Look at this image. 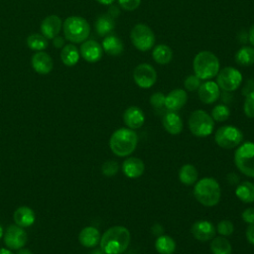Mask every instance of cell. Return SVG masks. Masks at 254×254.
I'll use <instances>...</instances> for the list:
<instances>
[{"label": "cell", "instance_id": "obj_36", "mask_svg": "<svg viewBox=\"0 0 254 254\" xmlns=\"http://www.w3.org/2000/svg\"><path fill=\"white\" fill-rule=\"evenodd\" d=\"M118 170H119V165L116 161H113V160L104 162L101 167L102 174L106 177H112V176L116 175Z\"/></svg>", "mask_w": 254, "mask_h": 254}, {"label": "cell", "instance_id": "obj_46", "mask_svg": "<svg viewBox=\"0 0 254 254\" xmlns=\"http://www.w3.org/2000/svg\"><path fill=\"white\" fill-rule=\"evenodd\" d=\"M109 16H111L112 18H114V17H117L118 15H119V10H118V8L116 7V6H112L110 9H109V11H108V13H107Z\"/></svg>", "mask_w": 254, "mask_h": 254}, {"label": "cell", "instance_id": "obj_1", "mask_svg": "<svg viewBox=\"0 0 254 254\" xmlns=\"http://www.w3.org/2000/svg\"><path fill=\"white\" fill-rule=\"evenodd\" d=\"M131 241L130 231L121 225L108 228L100 238V248L105 254H122Z\"/></svg>", "mask_w": 254, "mask_h": 254}, {"label": "cell", "instance_id": "obj_18", "mask_svg": "<svg viewBox=\"0 0 254 254\" xmlns=\"http://www.w3.org/2000/svg\"><path fill=\"white\" fill-rule=\"evenodd\" d=\"M145 171L144 162L137 157L127 158L122 164V172L129 179H137Z\"/></svg>", "mask_w": 254, "mask_h": 254}, {"label": "cell", "instance_id": "obj_21", "mask_svg": "<svg viewBox=\"0 0 254 254\" xmlns=\"http://www.w3.org/2000/svg\"><path fill=\"white\" fill-rule=\"evenodd\" d=\"M165 130L171 135H178L183 131V120L181 116L175 111H167L162 119Z\"/></svg>", "mask_w": 254, "mask_h": 254}, {"label": "cell", "instance_id": "obj_26", "mask_svg": "<svg viewBox=\"0 0 254 254\" xmlns=\"http://www.w3.org/2000/svg\"><path fill=\"white\" fill-rule=\"evenodd\" d=\"M198 173L194 166L186 164L181 167L179 171V180L186 186H192L197 182Z\"/></svg>", "mask_w": 254, "mask_h": 254}, {"label": "cell", "instance_id": "obj_4", "mask_svg": "<svg viewBox=\"0 0 254 254\" xmlns=\"http://www.w3.org/2000/svg\"><path fill=\"white\" fill-rule=\"evenodd\" d=\"M194 74L200 79H210L217 75L220 67L218 58L209 51H201L193 59Z\"/></svg>", "mask_w": 254, "mask_h": 254}, {"label": "cell", "instance_id": "obj_20", "mask_svg": "<svg viewBox=\"0 0 254 254\" xmlns=\"http://www.w3.org/2000/svg\"><path fill=\"white\" fill-rule=\"evenodd\" d=\"M32 66L37 73L48 74L52 71L54 63L50 55L44 52L36 53L32 58Z\"/></svg>", "mask_w": 254, "mask_h": 254}, {"label": "cell", "instance_id": "obj_34", "mask_svg": "<svg viewBox=\"0 0 254 254\" xmlns=\"http://www.w3.org/2000/svg\"><path fill=\"white\" fill-rule=\"evenodd\" d=\"M212 119L217 122H224L226 121L230 116V110L229 108L224 104H217L215 105L211 110Z\"/></svg>", "mask_w": 254, "mask_h": 254}, {"label": "cell", "instance_id": "obj_33", "mask_svg": "<svg viewBox=\"0 0 254 254\" xmlns=\"http://www.w3.org/2000/svg\"><path fill=\"white\" fill-rule=\"evenodd\" d=\"M27 45L33 51L42 52L48 47V39L41 34H32L27 38Z\"/></svg>", "mask_w": 254, "mask_h": 254}, {"label": "cell", "instance_id": "obj_5", "mask_svg": "<svg viewBox=\"0 0 254 254\" xmlns=\"http://www.w3.org/2000/svg\"><path fill=\"white\" fill-rule=\"evenodd\" d=\"M64 34L65 39L71 43H83L90 34V26L84 18L70 16L64 22Z\"/></svg>", "mask_w": 254, "mask_h": 254}, {"label": "cell", "instance_id": "obj_11", "mask_svg": "<svg viewBox=\"0 0 254 254\" xmlns=\"http://www.w3.org/2000/svg\"><path fill=\"white\" fill-rule=\"evenodd\" d=\"M133 79L141 88H150L157 81V71L149 64H138L133 70Z\"/></svg>", "mask_w": 254, "mask_h": 254}, {"label": "cell", "instance_id": "obj_42", "mask_svg": "<svg viewBox=\"0 0 254 254\" xmlns=\"http://www.w3.org/2000/svg\"><path fill=\"white\" fill-rule=\"evenodd\" d=\"M246 238L249 243L254 245V222L248 225L246 229Z\"/></svg>", "mask_w": 254, "mask_h": 254}, {"label": "cell", "instance_id": "obj_2", "mask_svg": "<svg viewBox=\"0 0 254 254\" xmlns=\"http://www.w3.org/2000/svg\"><path fill=\"white\" fill-rule=\"evenodd\" d=\"M138 144V135L130 128H119L115 130L110 139L109 147L113 154L118 157L131 155Z\"/></svg>", "mask_w": 254, "mask_h": 254}, {"label": "cell", "instance_id": "obj_51", "mask_svg": "<svg viewBox=\"0 0 254 254\" xmlns=\"http://www.w3.org/2000/svg\"><path fill=\"white\" fill-rule=\"evenodd\" d=\"M2 235H3V228H2L1 225H0V238L2 237Z\"/></svg>", "mask_w": 254, "mask_h": 254}, {"label": "cell", "instance_id": "obj_28", "mask_svg": "<svg viewBox=\"0 0 254 254\" xmlns=\"http://www.w3.org/2000/svg\"><path fill=\"white\" fill-rule=\"evenodd\" d=\"M176 241L169 235L162 234L155 241V249L159 254H173L176 250Z\"/></svg>", "mask_w": 254, "mask_h": 254}, {"label": "cell", "instance_id": "obj_25", "mask_svg": "<svg viewBox=\"0 0 254 254\" xmlns=\"http://www.w3.org/2000/svg\"><path fill=\"white\" fill-rule=\"evenodd\" d=\"M235 195L244 203L254 202V184L249 181L240 183L235 189Z\"/></svg>", "mask_w": 254, "mask_h": 254}, {"label": "cell", "instance_id": "obj_43", "mask_svg": "<svg viewBox=\"0 0 254 254\" xmlns=\"http://www.w3.org/2000/svg\"><path fill=\"white\" fill-rule=\"evenodd\" d=\"M64 40L63 37H60V36H56L54 39H53V45L58 48V49H61V48H64Z\"/></svg>", "mask_w": 254, "mask_h": 254}, {"label": "cell", "instance_id": "obj_8", "mask_svg": "<svg viewBox=\"0 0 254 254\" xmlns=\"http://www.w3.org/2000/svg\"><path fill=\"white\" fill-rule=\"evenodd\" d=\"M130 38L134 47L141 52H146L154 48L156 41V37L152 29L143 23L137 24L133 27L130 33Z\"/></svg>", "mask_w": 254, "mask_h": 254}, {"label": "cell", "instance_id": "obj_6", "mask_svg": "<svg viewBox=\"0 0 254 254\" xmlns=\"http://www.w3.org/2000/svg\"><path fill=\"white\" fill-rule=\"evenodd\" d=\"M189 128L191 134L196 137H207L213 131L214 120L206 111L197 109L190 115Z\"/></svg>", "mask_w": 254, "mask_h": 254}, {"label": "cell", "instance_id": "obj_23", "mask_svg": "<svg viewBox=\"0 0 254 254\" xmlns=\"http://www.w3.org/2000/svg\"><path fill=\"white\" fill-rule=\"evenodd\" d=\"M14 221L21 227H29L35 222V213L28 206L18 207L13 214Z\"/></svg>", "mask_w": 254, "mask_h": 254}, {"label": "cell", "instance_id": "obj_10", "mask_svg": "<svg viewBox=\"0 0 254 254\" xmlns=\"http://www.w3.org/2000/svg\"><path fill=\"white\" fill-rule=\"evenodd\" d=\"M216 83L224 91L236 90L242 82L241 72L232 66H226L218 71L216 75Z\"/></svg>", "mask_w": 254, "mask_h": 254}, {"label": "cell", "instance_id": "obj_44", "mask_svg": "<svg viewBox=\"0 0 254 254\" xmlns=\"http://www.w3.org/2000/svg\"><path fill=\"white\" fill-rule=\"evenodd\" d=\"M152 231H153V233H154V235H157V236H160V235H162L163 233H164V228L160 225V224H154L153 226H152Z\"/></svg>", "mask_w": 254, "mask_h": 254}, {"label": "cell", "instance_id": "obj_32", "mask_svg": "<svg viewBox=\"0 0 254 254\" xmlns=\"http://www.w3.org/2000/svg\"><path fill=\"white\" fill-rule=\"evenodd\" d=\"M235 62L241 66H249L254 64V48L242 47L235 54Z\"/></svg>", "mask_w": 254, "mask_h": 254}, {"label": "cell", "instance_id": "obj_16", "mask_svg": "<svg viewBox=\"0 0 254 254\" xmlns=\"http://www.w3.org/2000/svg\"><path fill=\"white\" fill-rule=\"evenodd\" d=\"M188 101V94L185 89L176 88L165 96V107L169 111H178L185 106Z\"/></svg>", "mask_w": 254, "mask_h": 254}, {"label": "cell", "instance_id": "obj_29", "mask_svg": "<svg viewBox=\"0 0 254 254\" xmlns=\"http://www.w3.org/2000/svg\"><path fill=\"white\" fill-rule=\"evenodd\" d=\"M114 27H115V22L113 18L108 14L100 15L95 21V30L97 34L101 37L111 33Z\"/></svg>", "mask_w": 254, "mask_h": 254}, {"label": "cell", "instance_id": "obj_3", "mask_svg": "<svg viewBox=\"0 0 254 254\" xmlns=\"http://www.w3.org/2000/svg\"><path fill=\"white\" fill-rule=\"evenodd\" d=\"M193 195L200 204L208 207L214 206L220 200V186L213 178H202L194 184Z\"/></svg>", "mask_w": 254, "mask_h": 254}, {"label": "cell", "instance_id": "obj_35", "mask_svg": "<svg viewBox=\"0 0 254 254\" xmlns=\"http://www.w3.org/2000/svg\"><path fill=\"white\" fill-rule=\"evenodd\" d=\"M216 231L221 236H230L234 231V225L233 223L228 219H222L220 220L216 225Z\"/></svg>", "mask_w": 254, "mask_h": 254}, {"label": "cell", "instance_id": "obj_37", "mask_svg": "<svg viewBox=\"0 0 254 254\" xmlns=\"http://www.w3.org/2000/svg\"><path fill=\"white\" fill-rule=\"evenodd\" d=\"M243 110L247 117L254 118V90L246 95Z\"/></svg>", "mask_w": 254, "mask_h": 254}, {"label": "cell", "instance_id": "obj_47", "mask_svg": "<svg viewBox=\"0 0 254 254\" xmlns=\"http://www.w3.org/2000/svg\"><path fill=\"white\" fill-rule=\"evenodd\" d=\"M96 1L102 5H111L114 2V0H96Z\"/></svg>", "mask_w": 254, "mask_h": 254}, {"label": "cell", "instance_id": "obj_50", "mask_svg": "<svg viewBox=\"0 0 254 254\" xmlns=\"http://www.w3.org/2000/svg\"><path fill=\"white\" fill-rule=\"evenodd\" d=\"M90 254H105L102 250H101V248L100 249H95V250H93Z\"/></svg>", "mask_w": 254, "mask_h": 254}, {"label": "cell", "instance_id": "obj_7", "mask_svg": "<svg viewBox=\"0 0 254 254\" xmlns=\"http://www.w3.org/2000/svg\"><path fill=\"white\" fill-rule=\"evenodd\" d=\"M234 163L237 169L245 176L254 178V143L245 142L240 145L234 154Z\"/></svg>", "mask_w": 254, "mask_h": 254}, {"label": "cell", "instance_id": "obj_14", "mask_svg": "<svg viewBox=\"0 0 254 254\" xmlns=\"http://www.w3.org/2000/svg\"><path fill=\"white\" fill-rule=\"evenodd\" d=\"M197 93L201 102L205 104H211L219 98L220 88L216 82L208 80L200 84L197 89Z\"/></svg>", "mask_w": 254, "mask_h": 254}, {"label": "cell", "instance_id": "obj_17", "mask_svg": "<svg viewBox=\"0 0 254 254\" xmlns=\"http://www.w3.org/2000/svg\"><path fill=\"white\" fill-rule=\"evenodd\" d=\"M123 121L127 128L132 130L139 129L145 122V115L138 106H130L123 113Z\"/></svg>", "mask_w": 254, "mask_h": 254}, {"label": "cell", "instance_id": "obj_24", "mask_svg": "<svg viewBox=\"0 0 254 254\" xmlns=\"http://www.w3.org/2000/svg\"><path fill=\"white\" fill-rule=\"evenodd\" d=\"M101 47L103 51L110 56H119L124 50L122 41L115 35L106 36L102 41Z\"/></svg>", "mask_w": 254, "mask_h": 254}, {"label": "cell", "instance_id": "obj_30", "mask_svg": "<svg viewBox=\"0 0 254 254\" xmlns=\"http://www.w3.org/2000/svg\"><path fill=\"white\" fill-rule=\"evenodd\" d=\"M61 60L64 64L67 66H73L79 60V52L73 45H66L61 51Z\"/></svg>", "mask_w": 254, "mask_h": 254}, {"label": "cell", "instance_id": "obj_19", "mask_svg": "<svg viewBox=\"0 0 254 254\" xmlns=\"http://www.w3.org/2000/svg\"><path fill=\"white\" fill-rule=\"evenodd\" d=\"M62 20L57 15L47 16L41 23V32L47 39H54L62 29Z\"/></svg>", "mask_w": 254, "mask_h": 254}, {"label": "cell", "instance_id": "obj_49", "mask_svg": "<svg viewBox=\"0 0 254 254\" xmlns=\"http://www.w3.org/2000/svg\"><path fill=\"white\" fill-rule=\"evenodd\" d=\"M0 254H13L10 250L8 249H5V248H1L0 249Z\"/></svg>", "mask_w": 254, "mask_h": 254}, {"label": "cell", "instance_id": "obj_39", "mask_svg": "<svg viewBox=\"0 0 254 254\" xmlns=\"http://www.w3.org/2000/svg\"><path fill=\"white\" fill-rule=\"evenodd\" d=\"M165 94L162 92H155L150 97V103L155 109H162L165 107Z\"/></svg>", "mask_w": 254, "mask_h": 254}, {"label": "cell", "instance_id": "obj_41", "mask_svg": "<svg viewBox=\"0 0 254 254\" xmlns=\"http://www.w3.org/2000/svg\"><path fill=\"white\" fill-rule=\"evenodd\" d=\"M241 217L242 219L250 224V223H253L254 222V207H248L246 208L242 213H241Z\"/></svg>", "mask_w": 254, "mask_h": 254}, {"label": "cell", "instance_id": "obj_12", "mask_svg": "<svg viewBox=\"0 0 254 254\" xmlns=\"http://www.w3.org/2000/svg\"><path fill=\"white\" fill-rule=\"evenodd\" d=\"M27 233L23 229V227L19 225H10L5 234H4V241L6 246L10 249H20L22 248L27 242Z\"/></svg>", "mask_w": 254, "mask_h": 254}, {"label": "cell", "instance_id": "obj_38", "mask_svg": "<svg viewBox=\"0 0 254 254\" xmlns=\"http://www.w3.org/2000/svg\"><path fill=\"white\" fill-rule=\"evenodd\" d=\"M200 78L197 77L195 74H191L189 75L188 77H186L185 81H184V86L187 90L189 91H194L197 90L198 87L200 86L201 82H200Z\"/></svg>", "mask_w": 254, "mask_h": 254}, {"label": "cell", "instance_id": "obj_40", "mask_svg": "<svg viewBox=\"0 0 254 254\" xmlns=\"http://www.w3.org/2000/svg\"><path fill=\"white\" fill-rule=\"evenodd\" d=\"M118 3L124 10L134 11L140 6L141 0H118Z\"/></svg>", "mask_w": 254, "mask_h": 254}, {"label": "cell", "instance_id": "obj_15", "mask_svg": "<svg viewBox=\"0 0 254 254\" xmlns=\"http://www.w3.org/2000/svg\"><path fill=\"white\" fill-rule=\"evenodd\" d=\"M80 55L88 63H96L102 58L103 49L94 40H86L80 46Z\"/></svg>", "mask_w": 254, "mask_h": 254}, {"label": "cell", "instance_id": "obj_27", "mask_svg": "<svg viewBox=\"0 0 254 254\" xmlns=\"http://www.w3.org/2000/svg\"><path fill=\"white\" fill-rule=\"evenodd\" d=\"M152 58L159 64H167L173 59V51L169 46L160 44L153 48Z\"/></svg>", "mask_w": 254, "mask_h": 254}, {"label": "cell", "instance_id": "obj_48", "mask_svg": "<svg viewBox=\"0 0 254 254\" xmlns=\"http://www.w3.org/2000/svg\"><path fill=\"white\" fill-rule=\"evenodd\" d=\"M17 254H32V252L29 250V249H23V248H20V250L18 251Z\"/></svg>", "mask_w": 254, "mask_h": 254}, {"label": "cell", "instance_id": "obj_13", "mask_svg": "<svg viewBox=\"0 0 254 254\" xmlns=\"http://www.w3.org/2000/svg\"><path fill=\"white\" fill-rule=\"evenodd\" d=\"M192 236L201 242L211 240L216 233V228L208 220H197L195 221L190 228Z\"/></svg>", "mask_w": 254, "mask_h": 254}, {"label": "cell", "instance_id": "obj_45", "mask_svg": "<svg viewBox=\"0 0 254 254\" xmlns=\"http://www.w3.org/2000/svg\"><path fill=\"white\" fill-rule=\"evenodd\" d=\"M248 40L250 42V44L254 47V24L250 27L249 29V33H248Z\"/></svg>", "mask_w": 254, "mask_h": 254}, {"label": "cell", "instance_id": "obj_31", "mask_svg": "<svg viewBox=\"0 0 254 254\" xmlns=\"http://www.w3.org/2000/svg\"><path fill=\"white\" fill-rule=\"evenodd\" d=\"M212 254H232V246L224 236L213 237L210 242Z\"/></svg>", "mask_w": 254, "mask_h": 254}, {"label": "cell", "instance_id": "obj_9", "mask_svg": "<svg viewBox=\"0 0 254 254\" xmlns=\"http://www.w3.org/2000/svg\"><path fill=\"white\" fill-rule=\"evenodd\" d=\"M243 134L240 129L232 125L219 127L214 135L215 143L222 149H233L241 144Z\"/></svg>", "mask_w": 254, "mask_h": 254}, {"label": "cell", "instance_id": "obj_22", "mask_svg": "<svg viewBox=\"0 0 254 254\" xmlns=\"http://www.w3.org/2000/svg\"><path fill=\"white\" fill-rule=\"evenodd\" d=\"M100 232L97 228L93 226L84 227L78 235L79 243L87 248H91L96 246L100 242Z\"/></svg>", "mask_w": 254, "mask_h": 254}]
</instances>
